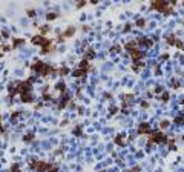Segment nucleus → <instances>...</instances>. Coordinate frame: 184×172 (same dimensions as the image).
<instances>
[{
    "label": "nucleus",
    "instance_id": "1",
    "mask_svg": "<svg viewBox=\"0 0 184 172\" xmlns=\"http://www.w3.org/2000/svg\"><path fill=\"white\" fill-rule=\"evenodd\" d=\"M31 69L35 71L38 75H43V77H49L51 74H57V69H55V68H52V66L43 63V62H35V63H32V65H31Z\"/></svg>",
    "mask_w": 184,
    "mask_h": 172
},
{
    "label": "nucleus",
    "instance_id": "2",
    "mask_svg": "<svg viewBox=\"0 0 184 172\" xmlns=\"http://www.w3.org/2000/svg\"><path fill=\"white\" fill-rule=\"evenodd\" d=\"M32 43L41 46V54H48L49 51L54 49V43L49 38H46L45 35H35V37H32Z\"/></svg>",
    "mask_w": 184,
    "mask_h": 172
},
{
    "label": "nucleus",
    "instance_id": "3",
    "mask_svg": "<svg viewBox=\"0 0 184 172\" xmlns=\"http://www.w3.org/2000/svg\"><path fill=\"white\" fill-rule=\"evenodd\" d=\"M175 5H177L175 2H152L150 8H152V9H157V11H160V12H163V14H166V15H169V14H172Z\"/></svg>",
    "mask_w": 184,
    "mask_h": 172
},
{
    "label": "nucleus",
    "instance_id": "4",
    "mask_svg": "<svg viewBox=\"0 0 184 172\" xmlns=\"http://www.w3.org/2000/svg\"><path fill=\"white\" fill-rule=\"evenodd\" d=\"M51 168H52V165L48 163V161H32L31 163V169H34L37 172H46Z\"/></svg>",
    "mask_w": 184,
    "mask_h": 172
},
{
    "label": "nucleus",
    "instance_id": "5",
    "mask_svg": "<svg viewBox=\"0 0 184 172\" xmlns=\"http://www.w3.org/2000/svg\"><path fill=\"white\" fill-rule=\"evenodd\" d=\"M167 141V137L161 132H157V134H150V138H149V145L150 143H164Z\"/></svg>",
    "mask_w": 184,
    "mask_h": 172
},
{
    "label": "nucleus",
    "instance_id": "6",
    "mask_svg": "<svg viewBox=\"0 0 184 172\" xmlns=\"http://www.w3.org/2000/svg\"><path fill=\"white\" fill-rule=\"evenodd\" d=\"M74 32H75V28H72V26H71L69 29H66V31H64L60 37H58V38H60V42H61V40H64L66 37H72V35H74Z\"/></svg>",
    "mask_w": 184,
    "mask_h": 172
},
{
    "label": "nucleus",
    "instance_id": "7",
    "mask_svg": "<svg viewBox=\"0 0 184 172\" xmlns=\"http://www.w3.org/2000/svg\"><path fill=\"white\" fill-rule=\"evenodd\" d=\"M138 132H140V134H149V132H150V126H149L147 123H141L140 128H138Z\"/></svg>",
    "mask_w": 184,
    "mask_h": 172
},
{
    "label": "nucleus",
    "instance_id": "8",
    "mask_svg": "<svg viewBox=\"0 0 184 172\" xmlns=\"http://www.w3.org/2000/svg\"><path fill=\"white\" fill-rule=\"evenodd\" d=\"M137 42H138V45H143V46H147V48H150L154 45V40H149V38H140Z\"/></svg>",
    "mask_w": 184,
    "mask_h": 172
},
{
    "label": "nucleus",
    "instance_id": "9",
    "mask_svg": "<svg viewBox=\"0 0 184 172\" xmlns=\"http://www.w3.org/2000/svg\"><path fill=\"white\" fill-rule=\"evenodd\" d=\"M20 97H21V102H25V103H31V102H34V98H32V95H31L29 92H26V94H21Z\"/></svg>",
    "mask_w": 184,
    "mask_h": 172
},
{
    "label": "nucleus",
    "instance_id": "10",
    "mask_svg": "<svg viewBox=\"0 0 184 172\" xmlns=\"http://www.w3.org/2000/svg\"><path fill=\"white\" fill-rule=\"evenodd\" d=\"M86 74H88V72H86V71H83V69H80V68H78V69H75V71L72 72V75H74V77H84Z\"/></svg>",
    "mask_w": 184,
    "mask_h": 172
},
{
    "label": "nucleus",
    "instance_id": "11",
    "mask_svg": "<svg viewBox=\"0 0 184 172\" xmlns=\"http://www.w3.org/2000/svg\"><path fill=\"white\" fill-rule=\"evenodd\" d=\"M95 57V52L92 49H88V52L84 54V60H89V58H94Z\"/></svg>",
    "mask_w": 184,
    "mask_h": 172
},
{
    "label": "nucleus",
    "instance_id": "12",
    "mask_svg": "<svg viewBox=\"0 0 184 172\" xmlns=\"http://www.w3.org/2000/svg\"><path fill=\"white\" fill-rule=\"evenodd\" d=\"M68 72H69V69H68L66 66H61L60 69H57V74H60V75H66Z\"/></svg>",
    "mask_w": 184,
    "mask_h": 172
},
{
    "label": "nucleus",
    "instance_id": "13",
    "mask_svg": "<svg viewBox=\"0 0 184 172\" xmlns=\"http://www.w3.org/2000/svg\"><path fill=\"white\" fill-rule=\"evenodd\" d=\"M167 43H169V45H175V46H177L178 40H175V35H169V37H167Z\"/></svg>",
    "mask_w": 184,
    "mask_h": 172
},
{
    "label": "nucleus",
    "instance_id": "14",
    "mask_svg": "<svg viewBox=\"0 0 184 172\" xmlns=\"http://www.w3.org/2000/svg\"><path fill=\"white\" fill-rule=\"evenodd\" d=\"M64 88H66V86H64V83H63V82H60V83L55 86V89H57V91H60V92H63V94H64Z\"/></svg>",
    "mask_w": 184,
    "mask_h": 172
},
{
    "label": "nucleus",
    "instance_id": "15",
    "mask_svg": "<svg viewBox=\"0 0 184 172\" xmlns=\"http://www.w3.org/2000/svg\"><path fill=\"white\" fill-rule=\"evenodd\" d=\"M57 17H58V14H55V12H49V14L46 15L48 20H54V18H57Z\"/></svg>",
    "mask_w": 184,
    "mask_h": 172
},
{
    "label": "nucleus",
    "instance_id": "16",
    "mask_svg": "<svg viewBox=\"0 0 184 172\" xmlns=\"http://www.w3.org/2000/svg\"><path fill=\"white\" fill-rule=\"evenodd\" d=\"M180 85H181V83H180L177 78H174V80H172V86H174V89H178V88H180Z\"/></svg>",
    "mask_w": 184,
    "mask_h": 172
},
{
    "label": "nucleus",
    "instance_id": "17",
    "mask_svg": "<svg viewBox=\"0 0 184 172\" xmlns=\"http://www.w3.org/2000/svg\"><path fill=\"white\" fill-rule=\"evenodd\" d=\"M167 126H169V122H167V120H166V122H161V123H160V129H166Z\"/></svg>",
    "mask_w": 184,
    "mask_h": 172
},
{
    "label": "nucleus",
    "instance_id": "18",
    "mask_svg": "<svg viewBox=\"0 0 184 172\" xmlns=\"http://www.w3.org/2000/svg\"><path fill=\"white\" fill-rule=\"evenodd\" d=\"M11 172H21V171L18 169V165H15V163H14V165L11 166Z\"/></svg>",
    "mask_w": 184,
    "mask_h": 172
},
{
    "label": "nucleus",
    "instance_id": "19",
    "mask_svg": "<svg viewBox=\"0 0 184 172\" xmlns=\"http://www.w3.org/2000/svg\"><path fill=\"white\" fill-rule=\"evenodd\" d=\"M121 137H123V135H118V137L115 138V141H117L118 145H124V141H123V138H121Z\"/></svg>",
    "mask_w": 184,
    "mask_h": 172
},
{
    "label": "nucleus",
    "instance_id": "20",
    "mask_svg": "<svg viewBox=\"0 0 184 172\" xmlns=\"http://www.w3.org/2000/svg\"><path fill=\"white\" fill-rule=\"evenodd\" d=\"M144 23H146V22H144L143 18H140V20H137V25H138L140 28H143V26H144Z\"/></svg>",
    "mask_w": 184,
    "mask_h": 172
},
{
    "label": "nucleus",
    "instance_id": "21",
    "mask_svg": "<svg viewBox=\"0 0 184 172\" xmlns=\"http://www.w3.org/2000/svg\"><path fill=\"white\" fill-rule=\"evenodd\" d=\"M20 43H23V40H18V38H15L14 40V45H12V48H15L17 45H20Z\"/></svg>",
    "mask_w": 184,
    "mask_h": 172
},
{
    "label": "nucleus",
    "instance_id": "22",
    "mask_svg": "<svg viewBox=\"0 0 184 172\" xmlns=\"http://www.w3.org/2000/svg\"><path fill=\"white\" fill-rule=\"evenodd\" d=\"M34 138V135L32 134H28V135H25V141H29V140H32Z\"/></svg>",
    "mask_w": 184,
    "mask_h": 172
},
{
    "label": "nucleus",
    "instance_id": "23",
    "mask_svg": "<svg viewBox=\"0 0 184 172\" xmlns=\"http://www.w3.org/2000/svg\"><path fill=\"white\" fill-rule=\"evenodd\" d=\"M28 15H29V17H34V15H35V11H34V9H28Z\"/></svg>",
    "mask_w": 184,
    "mask_h": 172
},
{
    "label": "nucleus",
    "instance_id": "24",
    "mask_svg": "<svg viewBox=\"0 0 184 172\" xmlns=\"http://www.w3.org/2000/svg\"><path fill=\"white\" fill-rule=\"evenodd\" d=\"M48 29H49L48 26H45V28H43V26H40V31H41V34H46V32H48Z\"/></svg>",
    "mask_w": 184,
    "mask_h": 172
},
{
    "label": "nucleus",
    "instance_id": "25",
    "mask_svg": "<svg viewBox=\"0 0 184 172\" xmlns=\"http://www.w3.org/2000/svg\"><path fill=\"white\" fill-rule=\"evenodd\" d=\"M167 98H169V94H167V92H164V94L161 95V100H163V102H166Z\"/></svg>",
    "mask_w": 184,
    "mask_h": 172
},
{
    "label": "nucleus",
    "instance_id": "26",
    "mask_svg": "<svg viewBox=\"0 0 184 172\" xmlns=\"http://www.w3.org/2000/svg\"><path fill=\"white\" fill-rule=\"evenodd\" d=\"M169 146H170V149H175V140H174V138L169 141Z\"/></svg>",
    "mask_w": 184,
    "mask_h": 172
},
{
    "label": "nucleus",
    "instance_id": "27",
    "mask_svg": "<svg viewBox=\"0 0 184 172\" xmlns=\"http://www.w3.org/2000/svg\"><path fill=\"white\" fill-rule=\"evenodd\" d=\"M127 172H140V168H138V166H135L134 169H131V171H127Z\"/></svg>",
    "mask_w": 184,
    "mask_h": 172
},
{
    "label": "nucleus",
    "instance_id": "28",
    "mask_svg": "<svg viewBox=\"0 0 184 172\" xmlns=\"http://www.w3.org/2000/svg\"><path fill=\"white\" fill-rule=\"evenodd\" d=\"M112 51H114V52H118V51H120V46H114Z\"/></svg>",
    "mask_w": 184,
    "mask_h": 172
},
{
    "label": "nucleus",
    "instance_id": "29",
    "mask_svg": "<svg viewBox=\"0 0 184 172\" xmlns=\"http://www.w3.org/2000/svg\"><path fill=\"white\" fill-rule=\"evenodd\" d=\"M0 118H2V117H0ZM0 132H5V128L2 126V123H0Z\"/></svg>",
    "mask_w": 184,
    "mask_h": 172
}]
</instances>
